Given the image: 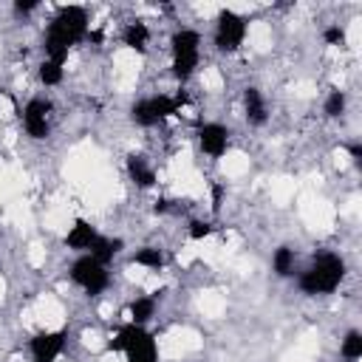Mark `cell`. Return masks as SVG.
Listing matches in <instances>:
<instances>
[{
	"label": "cell",
	"instance_id": "obj_7",
	"mask_svg": "<svg viewBox=\"0 0 362 362\" xmlns=\"http://www.w3.org/2000/svg\"><path fill=\"white\" fill-rule=\"evenodd\" d=\"M243 40H246V20L240 14L223 8L218 14V23H215V45H218V51L232 54V51H238L243 45Z\"/></svg>",
	"mask_w": 362,
	"mask_h": 362
},
{
	"label": "cell",
	"instance_id": "obj_4",
	"mask_svg": "<svg viewBox=\"0 0 362 362\" xmlns=\"http://www.w3.org/2000/svg\"><path fill=\"white\" fill-rule=\"evenodd\" d=\"M173 74L184 82L192 76V71L198 68V59H201V34L192 31V28H181L173 34Z\"/></svg>",
	"mask_w": 362,
	"mask_h": 362
},
{
	"label": "cell",
	"instance_id": "obj_8",
	"mask_svg": "<svg viewBox=\"0 0 362 362\" xmlns=\"http://www.w3.org/2000/svg\"><path fill=\"white\" fill-rule=\"evenodd\" d=\"M23 127L31 139H45L51 130V102L28 99L23 107Z\"/></svg>",
	"mask_w": 362,
	"mask_h": 362
},
{
	"label": "cell",
	"instance_id": "obj_19",
	"mask_svg": "<svg viewBox=\"0 0 362 362\" xmlns=\"http://www.w3.org/2000/svg\"><path fill=\"white\" fill-rule=\"evenodd\" d=\"M339 354L348 359V362H356L362 356V334L359 331H348L342 345H339Z\"/></svg>",
	"mask_w": 362,
	"mask_h": 362
},
{
	"label": "cell",
	"instance_id": "obj_10",
	"mask_svg": "<svg viewBox=\"0 0 362 362\" xmlns=\"http://www.w3.org/2000/svg\"><path fill=\"white\" fill-rule=\"evenodd\" d=\"M198 144H201V150L206 156L221 158L226 153V147H229V130L223 124H218V122H206L198 130Z\"/></svg>",
	"mask_w": 362,
	"mask_h": 362
},
{
	"label": "cell",
	"instance_id": "obj_23",
	"mask_svg": "<svg viewBox=\"0 0 362 362\" xmlns=\"http://www.w3.org/2000/svg\"><path fill=\"white\" fill-rule=\"evenodd\" d=\"M212 232V223H204V221H195L192 226H189V235L192 238H206Z\"/></svg>",
	"mask_w": 362,
	"mask_h": 362
},
{
	"label": "cell",
	"instance_id": "obj_3",
	"mask_svg": "<svg viewBox=\"0 0 362 362\" xmlns=\"http://www.w3.org/2000/svg\"><path fill=\"white\" fill-rule=\"evenodd\" d=\"M110 351H122L127 362H158V348L153 334L144 331V325H122L116 337L107 342Z\"/></svg>",
	"mask_w": 362,
	"mask_h": 362
},
{
	"label": "cell",
	"instance_id": "obj_17",
	"mask_svg": "<svg viewBox=\"0 0 362 362\" xmlns=\"http://www.w3.org/2000/svg\"><path fill=\"white\" fill-rule=\"evenodd\" d=\"M156 311V300L153 297H136L130 303V322L133 325H144Z\"/></svg>",
	"mask_w": 362,
	"mask_h": 362
},
{
	"label": "cell",
	"instance_id": "obj_18",
	"mask_svg": "<svg viewBox=\"0 0 362 362\" xmlns=\"http://www.w3.org/2000/svg\"><path fill=\"white\" fill-rule=\"evenodd\" d=\"M133 260H136L139 266H144V269H153V272H158V269L164 266V255H161V249H156V246L139 249V252L133 255Z\"/></svg>",
	"mask_w": 362,
	"mask_h": 362
},
{
	"label": "cell",
	"instance_id": "obj_1",
	"mask_svg": "<svg viewBox=\"0 0 362 362\" xmlns=\"http://www.w3.org/2000/svg\"><path fill=\"white\" fill-rule=\"evenodd\" d=\"M88 37V11L82 6H65L57 11V17L48 23L45 28V40H42V48H45V59L51 62H65L68 59V51Z\"/></svg>",
	"mask_w": 362,
	"mask_h": 362
},
{
	"label": "cell",
	"instance_id": "obj_24",
	"mask_svg": "<svg viewBox=\"0 0 362 362\" xmlns=\"http://www.w3.org/2000/svg\"><path fill=\"white\" fill-rule=\"evenodd\" d=\"M348 153H351V161L359 167L362 164V144L359 141H354V144H348Z\"/></svg>",
	"mask_w": 362,
	"mask_h": 362
},
{
	"label": "cell",
	"instance_id": "obj_16",
	"mask_svg": "<svg viewBox=\"0 0 362 362\" xmlns=\"http://www.w3.org/2000/svg\"><path fill=\"white\" fill-rule=\"evenodd\" d=\"M119 249H122V240L119 238H105V235H99V240L93 243V249L88 252V255H93L99 263H110L116 255H119Z\"/></svg>",
	"mask_w": 362,
	"mask_h": 362
},
{
	"label": "cell",
	"instance_id": "obj_5",
	"mask_svg": "<svg viewBox=\"0 0 362 362\" xmlns=\"http://www.w3.org/2000/svg\"><path fill=\"white\" fill-rule=\"evenodd\" d=\"M184 105V93L181 96H167V93H156V96H144L133 105V122L136 124H144V127H153L158 122H164L167 116L178 113Z\"/></svg>",
	"mask_w": 362,
	"mask_h": 362
},
{
	"label": "cell",
	"instance_id": "obj_14",
	"mask_svg": "<svg viewBox=\"0 0 362 362\" xmlns=\"http://www.w3.org/2000/svg\"><path fill=\"white\" fill-rule=\"evenodd\" d=\"M294 266H297V252H294V249H288V246L274 249V255H272V269H274L277 277H291V274H294Z\"/></svg>",
	"mask_w": 362,
	"mask_h": 362
},
{
	"label": "cell",
	"instance_id": "obj_11",
	"mask_svg": "<svg viewBox=\"0 0 362 362\" xmlns=\"http://www.w3.org/2000/svg\"><path fill=\"white\" fill-rule=\"evenodd\" d=\"M96 240H99V232H96V226L88 223V221H76V223L71 226V232L65 235V246H71V249H76V252H90Z\"/></svg>",
	"mask_w": 362,
	"mask_h": 362
},
{
	"label": "cell",
	"instance_id": "obj_15",
	"mask_svg": "<svg viewBox=\"0 0 362 362\" xmlns=\"http://www.w3.org/2000/svg\"><path fill=\"white\" fill-rule=\"evenodd\" d=\"M122 40H124V45L127 48H133V51H144L147 48V42H150V28L144 25V23H130L124 31H122Z\"/></svg>",
	"mask_w": 362,
	"mask_h": 362
},
{
	"label": "cell",
	"instance_id": "obj_22",
	"mask_svg": "<svg viewBox=\"0 0 362 362\" xmlns=\"http://www.w3.org/2000/svg\"><path fill=\"white\" fill-rule=\"evenodd\" d=\"M325 40H328L331 45H342V42H345V31H342L339 25H328V28H325Z\"/></svg>",
	"mask_w": 362,
	"mask_h": 362
},
{
	"label": "cell",
	"instance_id": "obj_12",
	"mask_svg": "<svg viewBox=\"0 0 362 362\" xmlns=\"http://www.w3.org/2000/svg\"><path fill=\"white\" fill-rule=\"evenodd\" d=\"M243 107H246V119L249 124H263L269 119V110H266V99L257 88H246L243 90Z\"/></svg>",
	"mask_w": 362,
	"mask_h": 362
},
{
	"label": "cell",
	"instance_id": "obj_25",
	"mask_svg": "<svg viewBox=\"0 0 362 362\" xmlns=\"http://www.w3.org/2000/svg\"><path fill=\"white\" fill-rule=\"evenodd\" d=\"M37 6H40V3H34V0H28V3L17 0V3H14V11H17V14H28V11H34Z\"/></svg>",
	"mask_w": 362,
	"mask_h": 362
},
{
	"label": "cell",
	"instance_id": "obj_21",
	"mask_svg": "<svg viewBox=\"0 0 362 362\" xmlns=\"http://www.w3.org/2000/svg\"><path fill=\"white\" fill-rule=\"evenodd\" d=\"M345 102H348V99H345V93H342V90H331V93H328V99H325V107H322V110H325V116H331V119L342 116V113H345Z\"/></svg>",
	"mask_w": 362,
	"mask_h": 362
},
{
	"label": "cell",
	"instance_id": "obj_6",
	"mask_svg": "<svg viewBox=\"0 0 362 362\" xmlns=\"http://www.w3.org/2000/svg\"><path fill=\"white\" fill-rule=\"evenodd\" d=\"M71 280L85 288L88 294H102L107 286H110V274H107V266L99 263L93 255H82L79 260H74L71 266Z\"/></svg>",
	"mask_w": 362,
	"mask_h": 362
},
{
	"label": "cell",
	"instance_id": "obj_20",
	"mask_svg": "<svg viewBox=\"0 0 362 362\" xmlns=\"http://www.w3.org/2000/svg\"><path fill=\"white\" fill-rule=\"evenodd\" d=\"M40 79L45 85H59L62 82V65L59 62H51V59H42L40 65Z\"/></svg>",
	"mask_w": 362,
	"mask_h": 362
},
{
	"label": "cell",
	"instance_id": "obj_13",
	"mask_svg": "<svg viewBox=\"0 0 362 362\" xmlns=\"http://www.w3.org/2000/svg\"><path fill=\"white\" fill-rule=\"evenodd\" d=\"M127 175H130L139 187H153V184H156V170L147 164L144 156H130V158H127Z\"/></svg>",
	"mask_w": 362,
	"mask_h": 362
},
{
	"label": "cell",
	"instance_id": "obj_9",
	"mask_svg": "<svg viewBox=\"0 0 362 362\" xmlns=\"http://www.w3.org/2000/svg\"><path fill=\"white\" fill-rule=\"evenodd\" d=\"M65 331H42L31 339V356L34 362H57V356L65 351Z\"/></svg>",
	"mask_w": 362,
	"mask_h": 362
},
{
	"label": "cell",
	"instance_id": "obj_2",
	"mask_svg": "<svg viewBox=\"0 0 362 362\" xmlns=\"http://www.w3.org/2000/svg\"><path fill=\"white\" fill-rule=\"evenodd\" d=\"M342 277H345V263H342V257L334 255V252H322V255H317V257L311 260V266L297 277V286H300L303 294L317 297V294H331V291H337V286L342 283Z\"/></svg>",
	"mask_w": 362,
	"mask_h": 362
}]
</instances>
